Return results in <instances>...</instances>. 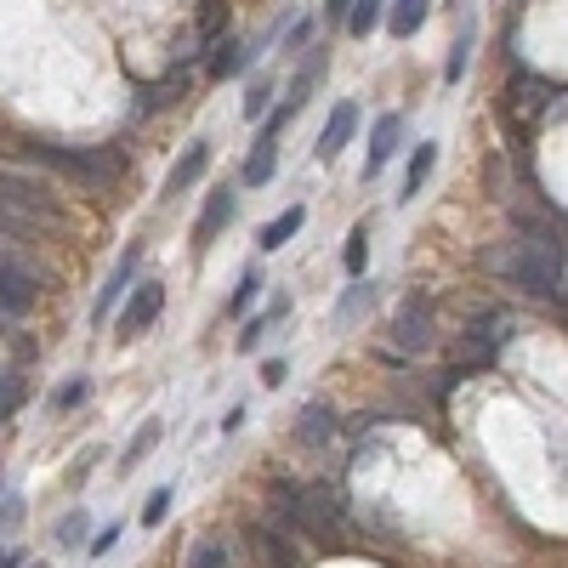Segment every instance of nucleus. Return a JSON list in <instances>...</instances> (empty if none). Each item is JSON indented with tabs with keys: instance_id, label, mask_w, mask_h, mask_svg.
I'll list each match as a JSON object with an SVG mask.
<instances>
[{
	"instance_id": "f257e3e1",
	"label": "nucleus",
	"mask_w": 568,
	"mask_h": 568,
	"mask_svg": "<svg viewBox=\"0 0 568 568\" xmlns=\"http://www.w3.org/2000/svg\"><path fill=\"white\" fill-rule=\"evenodd\" d=\"M489 267L500 278H511L517 291H529V296H557V284H562V240L551 227H535V222H517V240H506Z\"/></svg>"
},
{
	"instance_id": "f03ea898",
	"label": "nucleus",
	"mask_w": 568,
	"mask_h": 568,
	"mask_svg": "<svg viewBox=\"0 0 568 568\" xmlns=\"http://www.w3.org/2000/svg\"><path fill=\"white\" fill-rule=\"evenodd\" d=\"M63 227V205L40 176L7 171L0 165V240H45V233Z\"/></svg>"
},
{
	"instance_id": "7ed1b4c3",
	"label": "nucleus",
	"mask_w": 568,
	"mask_h": 568,
	"mask_svg": "<svg viewBox=\"0 0 568 568\" xmlns=\"http://www.w3.org/2000/svg\"><path fill=\"white\" fill-rule=\"evenodd\" d=\"M23 154L34 165H45V171H58V176L91 187V194H109V187H120V176H125L120 149H58V142H29Z\"/></svg>"
},
{
	"instance_id": "20e7f679",
	"label": "nucleus",
	"mask_w": 568,
	"mask_h": 568,
	"mask_svg": "<svg viewBox=\"0 0 568 568\" xmlns=\"http://www.w3.org/2000/svg\"><path fill=\"white\" fill-rule=\"evenodd\" d=\"M433 336H438L433 296H426V291H409V296L398 302L393 329H387V358H393V353H398V358H420L426 347H433Z\"/></svg>"
},
{
	"instance_id": "39448f33",
	"label": "nucleus",
	"mask_w": 568,
	"mask_h": 568,
	"mask_svg": "<svg viewBox=\"0 0 568 568\" xmlns=\"http://www.w3.org/2000/svg\"><path fill=\"white\" fill-rule=\"evenodd\" d=\"M160 307H165V284L160 278H142L136 291L125 296V307H120V336H142V329L160 318Z\"/></svg>"
},
{
	"instance_id": "423d86ee",
	"label": "nucleus",
	"mask_w": 568,
	"mask_h": 568,
	"mask_svg": "<svg viewBox=\"0 0 568 568\" xmlns=\"http://www.w3.org/2000/svg\"><path fill=\"white\" fill-rule=\"evenodd\" d=\"M34 296H40V284H34V273H29V267H18V262H7V256H0V318H23V313L34 307Z\"/></svg>"
},
{
	"instance_id": "0eeeda50",
	"label": "nucleus",
	"mask_w": 568,
	"mask_h": 568,
	"mask_svg": "<svg viewBox=\"0 0 568 568\" xmlns=\"http://www.w3.org/2000/svg\"><path fill=\"white\" fill-rule=\"evenodd\" d=\"M500 336H506V318H500V313L471 318L466 347H460V364H489V358H495V347H500Z\"/></svg>"
},
{
	"instance_id": "6e6552de",
	"label": "nucleus",
	"mask_w": 568,
	"mask_h": 568,
	"mask_svg": "<svg viewBox=\"0 0 568 568\" xmlns=\"http://www.w3.org/2000/svg\"><path fill=\"white\" fill-rule=\"evenodd\" d=\"M353 131H358V103H336L329 120H324V131H318V160H336L353 142Z\"/></svg>"
},
{
	"instance_id": "1a4fd4ad",
	"label": "nucleus",
	"mask_w": 568,
	"mask_h": 568,
	"mask_svg": "<svg viewBox=\"0 0 568 568\" xmlns=\"http://www.w3.org/2000/svg\"><path fill=\"white\" fill-rule=\"evenodd\" d=\"M233 205H240V194H233V187H216V194L205 200V211H200V222H194V251H205L216 233L233 222Z\"/></svg>"
},
{
	"instance_id": "9d476101",
	"label": "nucleus",
	"mask_w": 568,
	"mask_h": 568,
	"mask_svg": "<svg viewBox=\"0 0 568 568\" xmlns=\"http://www.w3.org/2000/svg\"><path fill=\"white\" fill-rule=\"evenodd\" d=\"M398 136H404V114H382L369 131V160H364V176H382V165L398 154Z\"/></svg>"
},
{
	"instance_id": "9b49d317",
	"label": "nucleus",
	"mask_w": 568,
	"mask_h": 568,
	"mask_svg": "<svg viewBox=\"0 0 568 568\" xmlns=\"http://www.w3.org/2000/svg\"><path fill=\"white\" fill-rule=\"evenodd\" d=\"M205 165H211V142H187L182 149V160L171 165V176H165V194L176 200V194H187L200 176H205Z\"/></svg>"
},
{
	"instance_id": "f8f14e48",
	"label": "nucleus",
	"mask_w": 568,
	"mask_h": 568,
	"mask_svg": "<svg viewBox=\"0 0 568 568\" xmlns=\"http://www.w3.org/2000/svg\"><path fill=\"white\" fill-rule=\"evenodd\" d=\"M136 267H142V245H125V256L114 262V273H109V284H103V296H98V318H103L125 291H136V284H131V278H136Z\"/></svg>"
},
{
	"instance_id": "ddd939ff",
	"label": "nucleus",
	"mask_w": 568,
	"mask_h": 568,
	"mask_svg": "<svg viewBox=\"0 0 568 568\" xmlns=\"http://www.w3.org/2000/svg\"><path fill=\"white\" fill-rule=\"evenodd\" d=\"M433 165H438V142H415V154H409V165H404L398 200H415L420 187H426V176H433Z\"/></svg>"
},
{
	"instance_id": "4468645a",
	"label": "nucleus",
	"mask_w": 568,
	"mask_h": 568,
	"mask_svg": "<svg viewBox=\"0 0 568 568\" xmlns=\"http://www.w3.org/2000/svg\"><path fill=\"white\" fill-rule=\"evenodd\" d=\"M284 313H291V296H273V302H267V307H262V313H256L245 329H240V353H256V347H262V336H267V329H273Z\"/></svg>"
},
{
	"instance_id": "2eb2a0df",
	"label": "nucleus",
	"mask_w": 568,
	"mask_h": 568,
	"mask_svg": "<svg viewBox=\"0 0 568 568\" xmlns=\"http://www.w3.org/2000/svg\"><path fill=\"white\" fill-rule=\"evenodd\" d=\"M302 222H307V205H291V211H278L267 227H262V256L267 251H278V245H291L296 233H302Z\"/></svg>"
},
{
	"instance_id": "dca6fc26",
	"label": "nucleus",
	"mask_w": 568,
	"mask_h": 568,
	"mask_svg": "<svg viewBox=\"0 0 568 568\" xmlns=\"http://www.w3.org/2000/svg\"><path fill=\"white\" fill-rule=\"evenodd\" d=\"M329 433H336V415H329L324 404H302V415H296V444H324Z\"/></svg>"
},
{
	"instance_id": "f3484780",
	"label": "nucleus",
	"mask_w": 568,
	"mask_h": 568,
	"mask_svg": "<svg viewBox=\"0 0 568 568\" xmlns=\"http://www.w3.org/2000/svg\"><path fill=\"white\" fill-rule=\"evenodd\" d=\"M240 176H245V187H267V182L278 176V149H273V136H262V142H256Z\"/></svg>"
},
{
	"instance_id": "a211bd4d",
	"label": "nucleus",
	"mask_w": 568,
	"mask_h": 568,
	"mask_svg": "<svg viewBox=\"0 0 568 568\" xmlns=\"http://www.w3.org/2000/svg\"><path fill=\"white\" fill-rule=\"evenodd\" d=\"M251 540H256V551H267V562H273V568H296V546L284 540L273 524H256V529H251Z\"/></svg>"
},
{
	"instance_id": "6ab92c4d",
	"label": "nucleus",
	"mask_w": 568,
	"mask_h": 568,
	"mask_svg": "<svg viewBox=\"0 0 568 568\" xmlns=\"http://www.w3.org/2000/svg\"><path fill=\"white\" fill-rule=\"evenodd\" d=\"M160 433H165V426H160V420H142V426H136V438H131V444H125V455H120V466H125V471H136L142 460H149V455H154V444H160Z\"/></svg>"
},
{
	"instance_id": "aec40b11",
	"label": "nucleus",
	"mask_w": 568,
	"mask_h": 568,
	"mask_svg": "<svg viewBox=\"0 0 568 568\" xmlns=\"http://www.w3.org/2000/svg\"><path fill=\"white\" fill-rule=\"evenodd\" d=\"M426 12H433L426 0H398V7H387V29H393L398 40H409V34L426 23Z\"/></svg>"
},
{
	"instance_id": "412c9836",
	"label": "nucleus",
	"mask_w": 568,
	"mask_h": 568,
	"mask_svg": "<svg viewBox=\"0 0 568 568\" xmlns=\"http://www.w3.org/2000/svg\"><path fill=\"white\" fill-rule=\"evenodd\" d=\"M342 267H347V278H353V284L364 278V267H369V227H353V233H347V245H342Z\"/></svg>"
},
{
	"instance_id": "4be33fe9",
	"label": "nucleus",
	"mask_w": 568,
	"mask_h": 568,
	"mask_svg": "<svg viewBox=\"0 0 568 568\" xmlns=\"http://www.w3.org/2000/svg\"><path fill=\"white\" fill-rule=\"evenodd\" d=\"M240 69H245V45H240V40L211 45V80H233Z\"/></svg>"
},
{
	"instance_id": "5701e85b",
	"label": "nucleus",
	"mask_w": 568,
	"mask_h": 568,
	"mask_svg": "<svg viewBox=\"0 0 568 568\" xmlns=\"http://www.w3.org/2000/svg\"><path fill=\"white\" fill-rule=\"evenodd\" d=\"M382 12H387V7H375V0H353V7H342V23H347L353 34H369L375 23H382Z\"/></svg>"
},
{
	"instance_id": "b1692460",
	"label": "nucleus",
	"mask_w": 568,
	"mask_h": 568,
	"mask_svg": "<svg viewBox=\"0 0 568 568\" xmlns=\"http://www.w3.org/2000/svg\"><path fill=\"white\" fill-rule=\"evenodd\" d=\"M171 500H176V489H171V484H160L149 500H142V529H160L165 517H171Z\"/></svg>"
},
{
	"instance_id": "393cba45",
	"label": "nucleus",
	"mask_w": 568,
	"mask_h": 568,
	"mask_svg": "<svg viewBox=\"0 0 568 568\" xmlns=\"http://www.w3.org/2000/svg\"><path fill=\"white\" fill-rule=\"evenodd\" d=\"M85 398H91V382H85V375H69V382L52 393V409H58V415H69V409H80Z\"/></svg>"
},
{
	"instance_id": "a878e982",
	"label": "nucleus",
	"mask_w": 568,
	"mask_h": 568,
	"mask_svg": "<svg viewBox=\"0 0 568 568\" xmlns=\"http://www.w3.org/2000/svg\"><path fill=\"white\" fill-rule=\"evenodd\" d=\"M278 103H273V80L262 74V80H251V91H245V120H262V114H273Z\"/></svg>"
},
{
	"instance_id": "bb28decb",
	"label": "nucleus",
	"mask_w": 568,
	"mask_h": 568,
	"mask_svg": "<svg viewBox=\"0 0 568 568\" xmlns=\"http://www.w3.org/2000/svg\"><path fill=\"white\" fill-rule=\"evenodd\" d=\"M187 568H227V546H222V540H194V551H187Z\"/></svg>"
},
{
	"instance_id": "cd10ccee",
	"label": "nucleus",
	"mask_w": 568,
	"mask_h": 568,
	"mask_svg": "<svg viewBox=\"0 0 568 568\" xmlns=\"http://www.w3.org/2000/svg\"><path fill=\"white\" fill-rule=\"evenodd\" d=\"M165 98H182V74H171V80H160V85H149V91H142V114L165 109Z\"/></svg>"
},
{
	"instance_id": "c85d7f7f",
	"label": "nucleus",
	"mask_w": 568,
	"mask_h": 568,
	"mask_svg": "<svg viewBox=\"0 0 568 568\" xmlns=\"http://www.w3.org/2000/svg\"><path fill=\"white\" fill-rule=\"evenodd\" d=\"M18 404H23V375L0 369V420H7V415H12Z\"/></svg>"
},
{
	"instance_id": "c756f323",
	"label": "nucleus",
	"mask_w": 568,
	"mask_h": 568,
	"mask_svg": "<svg viewBox=\"0 0 568 568\" xmlns=\"http://www.w3.org/2000/svg\"><path fill=\"white\" fill-rule=\"evenodd\" d=\"M222 29H227V7H222V0H216V7H200V45H211Z\"/></svg>"
},
{
	"instance_id": "7c9ffc66",
	"label": "nucleus",
	"mask_w": 568,
	"mask_h": 568,
	"mask_svg": "<svg viewBox=\"0 0 568 568\" xmlns=\"http://www.w3.org/2000/svg\"><path fill=\"white\" fill-rule=\"evenodd\" d=\"M256 291H262V273H256V267H245V278H240V291H233L227 313H245V307L256 302Z\"/></svg>"
},
{
	"instance_id": "2f4dec72",
	"label": "nucleus",
	"mask_w": 568,
	"mask_h": 568,
	"mask_svg": "<svg viewBox=\"0 0 568 568\" xmlns=\"http://www.w3.org/2000/svg\"><path fill=\"white\" fill-rule=\"evenodd\" d=\"M369 302H375V291H369V284L358 278V284H353V291H347V296L336 302V318H347V313H364Z\"/></svg>"
},
{
	"instance_id": "473e14b6",
	"label": "nucleus",
	"mask_w": 568,
	"mask_h": 568,
	"mask_svg": "<svg viewBox=\"0 0 568 568\" xmlns=\"http://www.w3.org/2000/svg\"><path fill=\"white\" fill-rule=\"evenodd\" d=\"M85 535H91V511L80 506L74 517H63V529H58V540H63V546H74V540H85Z\"/></svg>"
},
{
	"instance_id": "72a5a7b5",
	"label": "nucleus",
	"mask_w": 568,
	"mask_h": 568,
	"mask_svg": "<svg viewBox=\"0 0 568 568\" xmlns=\"http://www.w3.org/2000/svg\"><path fill=\"white\" fill-rule=\"evenodd\" d=\"M284 375H291V369H284V358H267L262 364V387H284Z\"/></svg>"
},
{
	"instance_id": "f704fd0d",
	"label": "nucleus",
	"mask_w": 568,
	"mask_h": 568,
	"mask_svg": "<svg viewBox=\"0 0 568 568\" xmlns=\"http://www.w3.org/2000/svg\"><path fill=\"white\" fill-rule=\"evenodd\" d=\"M120 540V524H109V529H98V540H91V557H103L109 546Z\"/></svg>"
},
{
	"instance_id": "c9c22d12",
	"label": "nucleus",
	"mask_w": 568,
	"mask_h": 568,
	"mask_svg": "<svg viewBox=\"0 0 568 568\" xmlns=\"http://www.w3.org/2000/svg\"><path fill=\"white\" fill-rule=\"evenodd\" d=\"M307 34H313V18H302V23L291 29V52H296V45H307Z\"/></svg>"
},
{
	"instance_id": "e433bc0d",
	"label": "nucleus",
	"mask_w": 568,
	"mask_h": 568,
	"mask_svg": "<svg viewBox=\"0 0 568 568\" xmlns=\"http://www.w3.org/2000/svg\"><path fill=\"white\" fill-rule=\"evenodd\" d=\"M0 568H29V557H23V551H7V546H0Z\"/></svg>"
},
{
	"instance_id": "4c0bfd02",
	"label": "nucleus",
	"mask_w": 568,
	"mask_h": 568,
	"mask_svg": "<svg viewBox=\"0 0 568 568\" xmlns=\"http://www.w3.org/2000/svg\"><path fill=\"white\" fill-rule=\"evenodd\" d=\"M0 506H7V471H0Z\"/></svg>"
},
{
	"instance_id": "58836bf2",
	"label": "nucleus",
	"mask_w": 568,
	"mask_h": 568,
	"mask_svg": "<svg viewBox=\"0 0 568 568\" xmlns=\"http://www.w3.org/2000/svg\"><path fill=\"white\" fill-rule=\"evenodd\" d=\"M29 568H45V562H29Z\"/></svg>"
}]
</instances>
